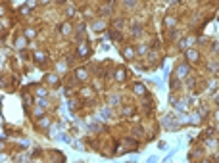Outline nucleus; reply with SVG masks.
Listing matches in <instances>:
<instances>
[{
  "instance_id": "nucleus-1",
  "label": "nucleus",
  "mask_w": 219,
  "mask_h": 163,
  "mask_svg": "<svg viewBox=\"0 0 219 163\" xmlns=\"http://www.w3.org/2000/svg\"><path fill=\"white\" fill-rule=\"evenodd\" d=\"M127 2H133V0H127Z\"/></svg>"
}]
</instances>
